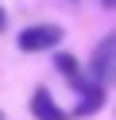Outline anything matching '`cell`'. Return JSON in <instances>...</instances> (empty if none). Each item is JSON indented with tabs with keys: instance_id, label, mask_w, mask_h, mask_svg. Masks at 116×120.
Listing matches in <instances>:
<instances>
[{
	"instance_id": "6",
	"label": "cell",
	"mask_w": 116,
	"mask_h": 120,
	"mask_svg": "<svg viewBox=\"0 0 116 120\" xmlns=\"http://www.w3.org/2000/svg\"><path fill=\"white\" fill-rule=\"evenodd\" d=\"M4 27H8V16H4V8H0V31H4Z\"/></svg>"
},
{
	"instance_id": "3",
	"label": "cell",
	"mask_w": 116,
	"mask_h": 120,
	"mask_svg": "<svg viewBox=\"0 0 116 120\" xmlns=\"http://www.w3.org/2000/svg\"><path fill=\"white\" fill-rule=\"evenodd\" d=\"M31 112H35V120H70V112L58 109V101L50 97V89H35L31 93Z\"/></svg>"
},
{
	"instance_id": "7",
	"label": "cell",
	"mask_w": 116,
	"mask_h": 120,
	"mask_svg": "<svg viewBox=\"0 0 116 120\" xmlns=\"http://www.w3.org/2000/svg\"><path fill=\"white\" fill-rule=\"evenodd\" d=\"M101 4H105V8H116V0H101Z\"/></svg>"
},
{
	"instance_id": "2",
	"label": "cell",
	"mask_w": 116,
	"mask_h": 120,
	"mask_svg": "<svg viewBox=\"0 0 116 120\" xmlns=\"http://www.w3.org/2000/svg\"><path fill=\"white\" fill-rule=\"evenodd\" d=\"M19 50H27V54H35V50H54L62 43V27L58 23H35L27 27V31H19Z\"/></svg>"
},
{
	"instance_id": "1",
	"label": "cell",
	"mask_w": 116,
	"mask_h": 120,
	"mask_svg": "<svg viewBox=\"0 0 116 120\" xmlns=\"http://www.w3.org/2000/svg\"><path fill=\"white\" fill-rule=\"evenodd\" d=\"M89 74H93L97 85H112V81H116V31L97 43L93 62H89Z\"/></svg>"
},
{
	"instance_id": "5",
	"label": "cell",
	"mask_w": 116,
	"mask_h": 120,
	"mask_svg": "<svg viewBox=\"0 0 116 120\" xmlns=\"http://www.w3.org/2000/svg\"><path fill=\"white\" fill-rule=\"evenodd\" d=\"M54 66H58V70L66 74L70 81H74V78H81V66H77V58H74V54H66V50H58V54H54Z\"/></svg>"
},
{
	"instance_id": "4",
	"label": "cell",
	"mask_w": 116,
	"mask_h": 120,
	"mask_svg": "<svg viewBox=\"0 0 116 120\" xmlns=\"http://www.w3.org/2000/svg\"><path fill=\"white\" fill-rule=\"evenodd\" d=\"M101 105H105V85H89V89L81 93V105L74 109V116H93Z\"/></svg>"
},
{
	"instance_id": "8",
	"label": "cell",
	"mask_w": 116,
	"mask_h": 120,
	"mask_svg": "<svg viewBox=\"0 0 116 120\" xmlns=\"http://www.w3.org/2000/svg\"><path fill=\"white\" fill-rule=\"evenodd\" d=\"M0 116H4V112H0Z\"/></svg>"
}]
</instances>
